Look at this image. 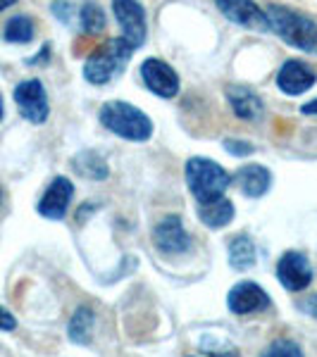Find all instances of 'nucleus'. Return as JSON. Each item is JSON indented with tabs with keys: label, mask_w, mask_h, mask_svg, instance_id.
I'll list each match as a JSON object with an SVG mask.
<instances>
[{
	"label": "nucleus",
	"mask_w": 317,
	"mask_h": 357,
	"mask_svg": "<svg viewBox=\"0 0 317 357\" xmlns=\"http://www.w3.org/2000/svg\"><path fill=\"white\" fill-rule=\"evenodd\" d=\"M50 10H53V15L62 22V24H69L74 17V5L69 3V0H53V3H50Z\"/></svg>",
	"instance_id": "24"
},
{
	"label": "nucleus",
	"mask_w": 317,
	"mask_h": 357,
	"mask_svg": "<svg viewBox=\"0 0 317 357\" xmlns=\"http://www.w3.org/2000/svg\"><path fill=\"white\" fill-rule=\"evenodd\" d=\"M234 181L239 183L241 193L246 198H263L270 191V186H272V174L263 165H244L234 174Z\"/></svg>",
	"instance_id": "15"
},
{
	"label": "nucleus",
	"mask_w": 317,
	"mask_h": 357,
	"mask_svg": "<svg viewBox=\"0 0 317 357\" xmlns=\"http://www.w3.org/2000/svg\"><path fill=\"white\" fill-rule=\"evenodd\" d=\"M112 13L126 41H131L136 48L143 45L148 36V22L143 5L138 0H112Z\"/></svg>",
	"instance_id": "6"
},
{
	"label": "nucleus",
	"mask_w": 317,
	"mask_h": 357,
	"mask_svg": "<svg viewBox=\"0 0 317 357\" xmlns=\"http://www.w3.org/2000/svg\"><path fill=\"white\" fill-rule=\"evenodd\" d=\"M186 183L198 203L220 198L232 183V176L222 165L210 158H191L186 162Z\"/></svg>",
	"instance_id": "4"
},
{
	"label": "nucleus",
	"mask_w": 317,
	"mask_h": 357,
	"mask_svg": "<svg viewBox=\"0 0 317 357\" xmlns=\"http://www.w3.org/2000/svg\"><path fill=\"white\" fill-rule=\"evenodd\" d=\"M296 307L301 310L303 314H308V317H313V319H317V293H313V296H308V298H303V301H298Z\"/></svg>",
	"instance_id": "25"
},
{
	"label": "nucleus",
	"mask_w": 317,
	"mask_h": 357,
	"mask_svg": "<svg viewBox=\"0 0 317 357\" xmlns=\"http://www.w3.org/2000/svg\"><path fill=\"white\" fill-rule=\"evenodd\" d=\"M153 243L163 255H182L191 248V236L184 229L182 217L167 215L153 229Z\"/></svg>",
	"instance_id": "8"
},
{
	"label": "nucleus",
	"mask_w": 317,
	"mask_h": 357,
	"mask_svg": "<svg viewBox=\"0 0 317 357\" xmlns=\"http://www.w3.org/2000/svg\"><path fill=\"white\" fill-rule=\"evenodd\" d=\"M198 220L210 229H222L234 220V205L229 198H212L205 203H198Z\"/></svg>",
	"instance_id": "16"
},
{
	"label": "nucleus",
	"mask_w": 317,
	"mask_h": 357,
	"mask_svg": "<svg viewBox=\"0 0 317 357\" xmlns=\"http://www.w3.org/2000/svg\"><path fill=\"white\" fill-rule=\"evenodd\" d=\"M277 279H279L281 286L291 293L308 289L310 281H313V267H310V260L298 250L284 252V255L279 257V262H277Z\"/></svg>",
	"instance_id": "9"
},
{
	"label": "nucleus",
	"mask_w": 317,
	"mask_h": 357,
	"mask_svg": "<svg viewBox=\"0 0 317 357\" xmlns=\"http://www.w3.org/2000/svg\"><path fill=\"white\" fill-rule=\"evenodd\" d=\"M72 169L82 178H89V181H103V178H108V174H110L108 160L98 151H82L79 155H74Z\"/></svg>",
	"instance_id": "17"
},
{
	"label": "nucleus",
	"mask_w": 317,
	"mask_h": 357,
	"mask_svg": "<svg viewBox=\"0 0 317 357\" xmlns=\"http://www.w3.org/2000/svg\"><path fill=\"white\" fill-rule=\"evenodd\" d=\"M5 117V102H3V96H0V122H3Z\"/></svg>",
	"instance_id": "30"
},
{
	"label": "nucleus",
	"mask_w": 317,
	"mask_h": 357,
	"mask_svg": "<svg viewBox=\"0 0 317 357\" xmlns=\"http://www.w3.org/2000/svg\"><path fill=\"white\" fill-rule=\"evenodd\" d=\"M15 102L20 107L22 117L31 124H43L50 114L48 93L43 89V82H38V79H27V82L17 84Z\"/></svg>",
	"instance_id": "5"
},
{
	"label": "nucleus",
	"mask_w": 317,
	"mask_h": 357,
	"mask_svg": "<svg viewBox=\"0 0 317 357\" xmlns=\"http://www.w3.org/2000/svg\"><path fill=\"white\" fill-rule=\"evenodd\" d=\"M3 198H5V193H3V188H0V205H3Z\"/></svg>",
	"instance_id": "31"
},
{
	"label": "nucleus",
	"mask_w": 317,
	"mask_h": 357,
	"mask_svg": "<svg viewBox=\"0 0 317 357\" xmlns=\"http://www.w3.org/2000/svg\"><path fill=\"white\" fill-rule=\"evenodd\" d=\"M136 45L131 41H126L124 36L119 38H110L108 43H103L101 48H96L94 53L89 55L84 65V79L94 86H103L110 84L126 62L131 60Z\"/></svg>",
	"instance_id": "3"
},
{
	"label": "nucleus",
	"mask_w": 317,
	"mask_h": 357,
	"mask_svg": "<svg viewBox=\"0 0 317 357\" xmlns=\"http://www.w3.org/2000/svg\"><path fill=\"white\" fill-rule=\"evenodd\" d=\"M105 24H108L105 10H103L96 0H86L82 5V10H79V26H82V31L101 33V31H105Z\"/></svg>",
	"instance_id": "21"
},
{
	"label": "nucleus",
	"mask_w": 317,
	"mask_h": 357,
	"mask_svg": "<svg viewBox=\"0 0 317 357\" xmlns=\"http://www.w3.org/2000/svg\"><path fill=\"white\" fill-rule=\"evenodd\" d=\"M141 79L146 84V89L158 98L170 100V98L179 93V77H177V72L165 60H158V57H151V60L143 62Z\"/></svg>",
	"instance_id": "10"
},
{
	"label": "nucleus",
	"mask_w": 317,
	"mask_h": 357,
	"mask_svg": "<svg viewBox=\"0 0 317 357\" xmlns=\"http://www.w3.org/2000/svg\"><path fill=\"white\" fill-rule=\"evenodd\" d=\"M101 124L105 126L108 131L117 134L119 138H126V141H136L143 143L153 136V122L143 110H138L131 102H122V100H112L105 102L101 107V114H98Z\"/></svg>",
	"instance_id": "2"
},
{
	"label": "nucleus",
	"mask_w": 317,
	"mask_h": 357,
	"mask_svg": "<svg viewBox=\"0 0 317 357\" xmlns=\"http://www.w3.org/2000/svg\"><path fill=\"white\" fill-rule=\"evenodd\" d=\"M256 243L251 241L249 234H239L229 241V264L236 272H246L256 264Z\"/></svg>",
	"instance_id": "18"
},
{
	"label": "nucleus",
	"mask_w": 317,
	"mask_h": 357,
	"mask_svg": "<svg viewBox=\"0 0 317 357\" xmlns=\"http://www.w3.org/2000/svg\"><path fill=\"white\" fill-rule=\"evenodd\" d=\"M265 13L270 20V31L281 36L293 48L317 55V22L301 13H293L284 5H270Z\"/></svg>",
	"instance_id": "1"
},
{
	"label": "nucleus",
	"mask_w": 317,
	"mask_h": 357,
	"mask_svg": "<svg viewBox=\"0 0 317 357\" xmlns=\"http://www.w3.org/2000/svg\"><path fill=\"white\" fill-rule=\"evenodd\" d=\"M317 82L315 69L303 60H286L277 72V86L286 96H301Z\"/></svg>",
	"instance_id": "12"
},
{
	"label": "nucleus",
	"mask_w": 317,
	"mask_h": 357,
	"mask_svg": "<svg viewBox=\"0 0 317 357\" xmlns=\"http://www.w3.org/2000/svg\"><path fill=\"white\" fill-rule=\"evenodd\" d=\"M15 3H17V0H0V13H5L8 8H13Z\"/></svg>",
	"instance_id": "29"
},
{
	"label": "nucleus",
	"mask_w": 317,
	"mask_h": 357,
	"mask_svg": "<svg viewBox=\"0 0 317 357\" xmlns=\"http://www.w3.org/2000/svg\"><path fill=\"white\" fill-rule=\"evenodd\" d=\"M227 102L232 107V112L239 119L246 122H258L265 112L263 98L256 93L249 86H229L227 89Z\"/></svg>",
	"instance_id": "14"
},
{
	"label": "nucleus",
	"mask_w": 317,
	"mask_h": 357,
	"mask_svg": "<svg viewBox=\"0 0 317 357\" xmlns=\"http://www.w3.org/2000/svg\"><path fill=\"white\" fill-rule=\"evenodd\" d=\"M215 5L234 24L251 29V31H270L267 13L253 0H215Z\"/></svg>",
	"instance_id": "7"
},
{
	"label": "nucleus",
	"mask_w": 317,
	"mask_h": 357,
	"mask_svg": "<svg viewBox=\"0 0 317 357\" xmlns=\"http://www.w3.org/2000/svg\"><path fill=\"white\" fill-rule=\"evenodd\" d=\"M265 355H270V357H274V355L298 357V355H303V350H301V345L293 343V341H274V343L267 348V353H265Z\"/></svg>",
	"instance_id": "22"
},
{
	"label": "nucleus",
	"mask_w": 317,
	"mask_h": 357,
	"mask_svg": "<svg viewBox=\"0 0 317 357\" xmlns=\"http://www.w3.org/2000/svg\"><path fill=\"white\" fill-rule=\"evenodd\" d=\"M224 151L229 155H236V158H244V155L256 153V146L249 141H239V138H227V141H224Z\"/></svg>",
	"instance_id": "23"
},
{
	"label": "nucleus",
	"mask_w": 317,
	"mask_h": 357,
	"mask_svg": "<svg viewBox=\"0 0 317 357\" xmlns=\"http://www.w3.org/2000/svg\"><path fill=\"white\" fill-rule=\"evenodd\" d=\"M301 110H303V114H317V98H315V100H310V102H305Z\"/></svg>",
	"instance_id": "28"
},
{
	"label": "nucleus",
	"mask_w": 317,
	"mask_h": 357,
	"mask_svg": "<svg viewBox=\"0 0 317 357\" xmlns=\"http://www.w3.org/2000/svg\"><path fill=\"white\" fill-rule=\"evenodd\" d=\"M17 329V319L10 310H5L0 305V331H15Z\"/></svg>",
	"instance_id": "26"
},
{
	"label": "nucleus",
	"mask_w": 317,
	"mask_h": 357,
	"mask_svg": "<svg viewBox=\"0 0 317 357\" xmlns=\"http://www.w3.org/2000/svg\"><path fill=\"white\" fill-rule=\"evenodd\" d=\"M267 305H270L267 291H265L260 284H253V281H241V284H236L227 296V307L239 317L260 312Z\"/></svg>",
	"instance_id": "13"
},
{
	"label": "nucleus",
	"mask_w": 317,
	"mask_h": 357,
	"mask_svg": "<svg viewBox=\"0 0 317 357\" xmlns=\"http://www.w3.org/2000/svg\"><path fill=\"white\" fill-rule=\"evenodd\" d=\"M48 55H50V45H43V48H41V53H38L36 57H31V60H29V65H36V62H43Z\"/></svg>",
	"instance_id": "27"
},
{
	"label": "nucleus",
	"mask_w": 317,
	"mask_h": 357,
	"mask_svg": "<svg viewBox=\"0 0 317 357\" xmlns=\"http://www.w3.org/2000/svg\"><path fill=\"white\" fill-rule=\"evenodd\" d=\"M36 33V26H34V20L27 15H15L8 20L5 24V31H3V38L8 43H17V45H24L34 38Z\"/></svg>",
	"instance_id": "19"
},
{
	"label": "nucleus",
	"mask_w": 317,
	"mask_h": 357,
	"mask_svg": "<svg viewBox=\"0 0 317 357\" xmlns=\"http://www.w3.org/2000/svg\"><path fill=\"white\" fill-rule=\"evenodd\" d=\"M94 324H96V317L94 310L89 307H79L77 312L72 314L67 326V333L74 343H89L91 341V333H94Z\"/></svg>",
	"instance_id": "20"
},
{
	"label": "nucleus",
	"mask_w": 317,
	"mask_h": 357,
	"mask_svg": "<svg viewBox=\"0 0 317 357\" xmlns=\"http://www.w3.org/2000/svg\"><path fill=\"white\" fill-rule=\"evenodd\" d=\"M74 195V186L67 176H55L50 181V186L45 188V193L38 200V215L45 217L50 222H60L65 220L67 207L72 203Z\"/></svg>",
	"instance_id": "11"
}]
</instances>
